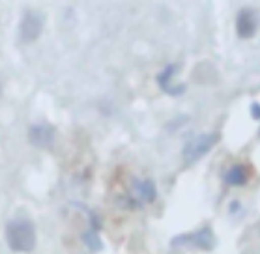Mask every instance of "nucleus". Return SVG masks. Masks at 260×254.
Returning <instances> with one entry per match:
<instances>
[{
    "label": "nucleus",
    "instance_id": "nucleus-11",
    "mask_svg": "<svg viewBox=\"0 0 260 254\" xmlns=\"http://www.w3.org/2000/svg\"><path fill=\"white\" fill-rule=\"evenodd\" d=\"M0 92H2V84H0Z\"/></svg>",
    "mask_w": 260,
    "mask_h": 254
},
{
    "label": "nucleus",
    "instance_id": "nucleus-10",
    "mask_svg": "<svg viewBox=\"0 0 260 254\" xmlns=\"http://www.w3.org/2000/svg\"><path fill=\"white\" fill-rule=\"evenodd\" d=\"M251 113H253L254 118L260 120V105H258V103H253V106H251Z\"/></svg>",
    "mask_w": 260,
    "mask_h": 254
},
{
    "label": "nucleus",
    "instance_id": "nucleus-8",
    "mask_svg": "<svg viewBox=\"0 0 260 254\" xmlns=\"http://www.w3.org/2000/svg\"><path fill=\"white\" fill-rule=\"evenodd\" d=\"M225 184L232 185V187H242V185L247 184V170H245V166L236 163V165H232L226 168L225 172Z\"/></svg>",
    "mask_w": 260,
    "mask_h": 254
},
{
    "label": "nucleus",
    "instance_id": "nucleus-9",
    "mask_svg": "<svg viewBox=\"0 0 260 254\" xmlns=\"http://www.w3.org/2000/svg\"><path fill=\"white\" fill-rule=\"evenodd\" d=\"M84 243H86L92 250H100V248H101L100 237L95 236L94 232H90V234H86V236H84Z\"/></svg>",
    "mask_w": 260,
    "mask_h": 254
},
{
    "label": "nucleus",
    "instance_id": "nucleus-1",
    "mask_svg": "<svg viewBox=\"0 0 260 254\" xmlns=\"http://www.w3.org/2000/svg\"><path fill=\"white\" fill-rule=\"evenodd\" d=\"M6 241L15 252H30L36 247V228L30 219L10 221L6 226Z\"/></svg>",
    "mask_w": 260,
    "mask_h": 254
},
{
    "label": "nucleus",
    "instance_id": "nucleus-2",
    "mask_svg": "<svg viewBox=\"0 0 260 254\" xmlns=\"http://www.w3.org/2000/svg\"><path fill=\"white\" fill-rule=\"evenodd\" d=\"M219 140L217 133H204V135L195 136L193 140H189L183 148V159L187 165H193L197 161L204 157V155L213 148V144Z\"/></svg>",
    "mask_w": 260,
    "mask_h": 254
},
{
    "label": "nucleus",
    "instance_id": "nucleus-7",
    "mask_svg": "<svg viewBox=\"0 0 260 254\" xmlns=\"http://www.w3.org/2000/svg\"><path fill=\"white\" fill-rule=\"evenodd\" d=\"M53 138H54V129L49 127V125L40 124L30 127V140H32V144L40 146V148H47L49 144L53 142Z\"/></svg>",
    "mask_w": 260,
    "mask_h": 254
},
{
    "label": "nucleus",
    "instance_id": "nucleus-3",
    "mask_svg": "<svg viewBox=\"0 0 260 254\" xmlns=\"http://www.w3.org/2000/svg\"><path fill=\"white\" fill-rule=\"evenodd\" d=\"M43 30V17L42 13L38 12H26L23 15L21 26H19V35L23 43H32L36 42Z\"/></svg>",
    "mask_w": 260,
    "mask_h": 254
},
{
    "label": "nucleus",
    "instance_id": "nucleus-6",
    "mask_svg": "<svg viewBox=\"0 0 260 254\" xmlns=\"http://www.w3.org/2000/svg\"><path fill=\"white\" fill-rule=\"evenodd\" d=\"M133 198H135L137 204H148V202L155 200V195H157V189H155V184L152 179H139L133 184Z\"/></svg>",
    "mask_w": 260,
    "mask_h": 254
},
{
    "label": "nucleus",
    "instance_id": "nucleus-5",
    "mask_svg": "<svg viewBox=\"0 0 260 254\" xmlns=\"http://www.w3.org/2000/svg\"><path fill=\"white\" fill-rule=\"evenodd\" d=\"M172 243H174V245L189 243V245H195V247L202 248V250H212L213 245H215V237H213L210 228H202V230H197V232H193V234H187V236L176 237Z\"/></svg>",
    "mask_w": 260,
    "mask_h": 254
},
{
    "label": "nucleus",
    "instance_id": "nucleus-4",
    "mask_svg": "<svg viewBox=\"0 0 260 254\" xmlns=\"http://www.w3.org/2000/svg\"><path fill=\"white\" fill-rule=\"evenodd\" d=\"M258 13L256 10L253 8H243L240 10L236 17V30H238V35L243 38V40H249V38H253L256 34V30H258Z\"/></svg>",
    "mask_w": 260,
    "mask_h": 254
}]
</instances>
